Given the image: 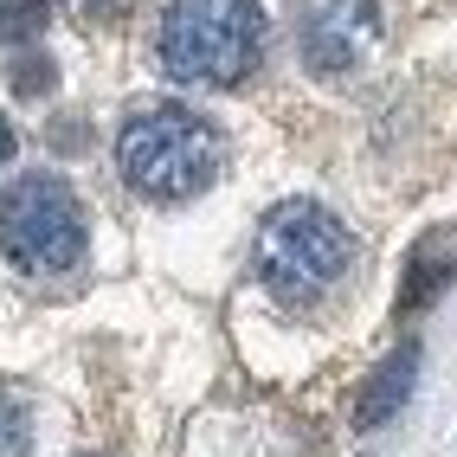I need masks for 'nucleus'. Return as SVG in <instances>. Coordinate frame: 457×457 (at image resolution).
<instances>
[{"mask_svg": "<svg viewBox=\"0 0 457 457\" xmlns=\"http://www.w3.org/2000/svg\"><path fill=\"white\" fill-rule=\"evenodd\" d=\"M0 252L33 278H65L90 252L84 206L58 174H26L0 194Z\"/></svg>", "mask_w": 457, "mask_h": 457, "instance_id": "obj_4", "label": "nucleus"}, {"mask_svg": "<svg viewBox=\"0 0 457 457\" xmlns=\"http://www.w3.org/2000/svg\"><path fill=\"white\" fill-rule=\"evenodd\" d=\"M7 162H13V123L0 116V168H7Z\"/></svg>", "mask_w": 457, "mask_h": 457, "instance_id": "obj_11", "label": "nucleus"}, {"mask_svg": "<svg viewBox=\"0 0 457 457\" xmlns=\"http://www.w3.org/2000/svg\"><path fill=\"white\" fill-rule=\"evenodd\" d=\"M116 168H123L129 194L155 206H180L206 194L212 174H220V129L194 116L187 104H148L116 136Z\"/></svg>", "mask_w": 457, "mask_h": 457, "instance_id": "obj_2", "label": "nucleus"}, {"mask_svg": "<svg viewBox=\"0 0 457 457\" xmlns=\"http://www.w3.org/2000/svg\"><path fill=\"white\" fill-rule=\"evenodd\" d=\"M52 84H58L52 58H33V52H26V58H13V90H20V97H46Z\"/></svg>", "mask_w": 457, "mask_h": 457, "instance_id": "obj_10", "label": "nucleus"}, {"mask_svg": "<svg viewBox=\"0 0 457 457\" xmlns=\"http://www.w3.org/2000/svg\"><path fill=\"white\" fill-rule=\"evenodd\" d=\"M52 13V0H0V39L20 46V39H33L39 26Z\"/></svg>", "mask_w": 457, "mask_h": 457, "instance_id": "obj_8", "label": "nucleus"}, {"mask_svg": "<svg viewBox=\"0 0 457 457\" xmlns=\"http://www.w3.org/2000/svg\"><path fill=\"white\" fill-rule=\"evenodd\" d=\"M26 438H33V419H26V406L0 386V457H26Z\"/></svg>", "mask_w": 457, "mask_h": 457, "instance_id": "obj_9", "label": "nucleus"}, {"mask_svg": "<svg viewBox=\"0 0 457 457\" xmlns=\"http://www.w3.org/2000/svg\"><path fill=\"white\" fill-rule=\"evenodd\" d=\"M445 284H451V252L438 245V238H425V245L412 252V270H406V284H400V303H406V310H425Z\"/></svg>", "mask_w": 457, "mask_h": 457, "instance_id": "obj_7", "label": "nucleus"}, {"mask_svg": "<svg viewBox=\"0 0 457 457\" xmlns=\"http://www.w3.org/2000/svg\"><path fill=\"white\" fill-rule=\"evenodd\" d=\"M155 58L174 84L226 90L264 58L258 0H168L155 26Z\"/></svg>", "mask_w": 457, "mask_h": 457, "instance_id": "obj_3", "label": "nucleus"}, {"mask_svg": "<svg viewBox=\"0 0 457 457\" xmlns=\"http://www.w3.org/2000/svg\"><path fill=\"white\" fill-rule=\"evenodd\" d=\"M412 374H419V348H400V354H393L386 368L368 380V393H361V425H368V432H374V425H386L393 412L406 406V393H412Z\"/></svg>", "mask_w": 457, "mask_h": 457, "instance_id": "obj_6", "label": "nucleus"}, {"mask_svg": "<svg viewBox=\"0 0 457 457\" xmlns=\"http://www.w3.org/2000/svg\"><path fill=\"white\" fill-rule=\"evenodd\" d=\"M252 264H258V284L284 310H316L354 270V232L316 200H284L264 212Z\"/></svg>", "mask_w": 457, "mask_h": 457, "instance_id": "obj_1", "label": "nucleus"}, {"mask_svg": "<svg viewBox=\"0 0 457 457\" xmlns=\"http://www.w3.org/2000/svg\"><path fill=\"white\" fill-rule=\"evenodd\" d=\"M380 46V0H310L296 20V52L316 78H348Z\"/></svg>", "mask_w": 457, "mask_h": 457, "instance_id": "obj_5", "label": "nucleus"}]
</instances>
